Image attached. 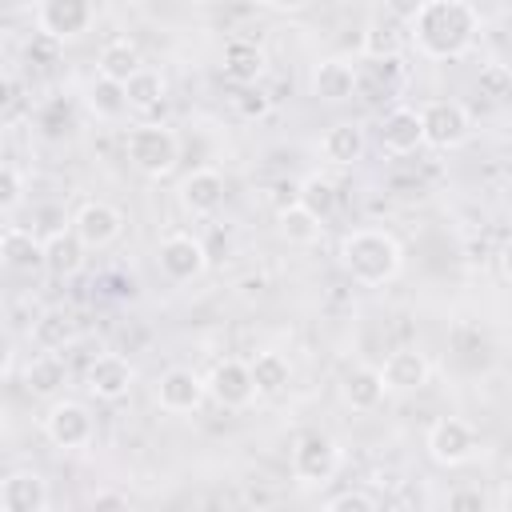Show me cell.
Instances as JSON below:
<instances>
[{
  "label": "cell",
  "mask_w": 512,
  "mask_h": 512,
  "mask_svg": "<svg viewBox=\"0 0 512 512\" xmlns=\"http://www.w3.org/2000/svg\"><path fill=\"white\" fill-rule=\"evenodd\" d=\"M208 396L220 404V408H248L256 400V384H252V368L244 360H216L212 372H208Z\"/></svg>",
  "instance_id": "cell-10"
},
{
  "label": "cell",
  "mask_w": 512,
  "mask_h": 512,
  "mask_svg": "<svg viewBox=\"0 0 512 512\" xmlns=\"http://www.w3.org/2000/svg\"><path fill=\"white\" fill-rule=\"evenodd\" d=\"M88 108H92V116H100V120H120L132 104H128V88L124 84H116V80H104V76H96L92 84H88Z\"/></svg>",
  "instance_id": "cell-30"
},
{
  "label": "cell",
  "mask_w": 512,
  "mask_h": 512,
  "mask_svg": "<svg viewBox=\"0 0 512 512\" xmlns=\"http://www.w3.org/2000/svg\"><path fill=\"white\" fill-rule=\"evenodd\" d=\"M124 88H128V104L140 108V112L164 104V92H168V84H164V76H160L156 68H140Z\"/></svg>",
  "instance_id": "cell-31"
},
{
  "label": "cell",
  "mask_w": 512,
  "mask_h": 512,
  "mask_svg": "<svg viewBox=\"0 0 512 512\" xmlns=\"http://www.w3.org/2000/svg\"><path fill=\"white\" fill-rule=\"evenodd\" d=\"M500 272H504V280H512V240H504V248H500Z\"/></svg>",
  "instance_id": "cell-38"
},
{
  "label": "cell",
  "mask_w": 512,
  "mask_h": 512,
  "mask_svg": "<svg viewBox=\"0 0 512 512\" xmlns=\"http://www.w3.org/2000/svg\"><path fill=\"white\" fill-rule=\"evenodd\" d=\"M180 204L192 212V216H212L220 212L224 204V176L216 168H196L184 176L180 184Z\"/></svg>",
  "instance_id": "cell-17"
},
{
  "label": "cell",
  "mask_w": 512,
  "mask_h": 512,
  "mask_svg": "<svg viewBox=\"0 0 512 512\" xmlns=\"http://www.w3.org/2000/svg\"><path fill=\"white\" fill-rule=\"evenodd\" d=\"M128 160L136 164V172L164 180L180 160V140L168 124H136L128 132Z\"/></svg>",
  "instance_id": "cell-3"
},
{
  "label": "cell",
  "mask_w": 512,
  "mask_h": 512,
  "mask_svg": "<svg viewBox=\"0 0 512 512\" xmlns=\"http://www.w3.org/2000/svg\"><path fill=\"white\" fill-rule=\"evenodd\" d=\"M32 340H36V348H44V352L56 356L64 344L76 340V324H72V316L64 308H48V312H40L32 320Z\"/></svg>",
  "instance_id": "cell-25"
},
{
  "label": "cell",
  "mask_w": 512,
  "mask_h": 512,
  "mask_svg": "<svg viewBox=\"0 0 512 512\" xmlns=\"http://www.w3.org/2000/svg\"><path fill=\"white\" fill-rule=\"evenodd\" d=\"M248 368H252L256 396H280L288 388V380H292V364L280 352H256Z\"/></svg>",
  "instance_id": "cell-27"
},
{
  "label": "cell",
  "mask_w": 512,
  "mask_h": 512,
  "mask_svg": "<svg viewBox=\"0 0 512 512\" xmlns=\"http://www.w3.org/2000/svg\"><path fill=\"white\" fill-rule=\"evenodd\" d=\"M84 244H80V236L68 228V232H60V236H52V240H44V256H48V272H56V276H76L80 268H84Z\"/></svg>",
  "instance_id": "cell-29"
},
{
  "label": "cell",
  "mask_w": 512,
  "mask_h": 512,
  "mask_svg": "<svg viewBox=\"0 0 512 512\" xmlns=\"http://www.w3.org/2000/svg\"><path fill=\"white\" fill-rule=\"evenodd\" d=\"M140 68H144V56H140V48H136L128 36H116V40H108V44L96 52V76H104V80L128 84Z\"/></svg>",
  "instance_id": "cell-21"
},
{
  "label": "cell",
  "mask_w": 512,
  "mask_h": 512,
  "mask_svg": "<svg viewBox=\"0 0 512 512\" xmlns=\"http://www.w3.org/2000/svg\"><path fill=\"white\" fill-rule=\"evenodd\" d=\"M300 204L312 212V216H320V220H328L332 216V208H336V188H332V180L328 176H308L304 184H300Z\"/></svg>",
  "instance_id": "cell-32"
},
{
  "label": "cell",
  "mask_w": 512,
  "mask_h": 512,
  "mask_svg": "<svg viewBox=\"0 0 512 512\" xmlns=\"http://www.w3.org/2000/svg\"><path fill=\"white\" fill-rule=\"evenodd\" d=\"M132 384H136V368H132V360H124V356H116V352L96 356V360L88 364V372H84V388H88L96 400H108V404L124 400V396L132 392Z\"/></svg>",
  "instance_id": "cell-11"
},
{
  "label": "cell",
  "mask_w": 512,
  "mask_h": 512,
  "mask_svg": "<svg viewBox=\"0 0 512 512\" xmlns=\"http://www.w3.org/2000/svg\"><path fill=\"white\" fill-rule=\"evenodd\" d=\"M0 508L4 512H48V484L40 472L20 468L8 472L0 484Z\"/></svg>",
  "instance_id": "cell-15"
},
{
  "label": "cell",
  "mask_w": 512,
  "mask_h": 512,
  "mask_svg": "<svg viewBox=\"0 0 512 512\" xmlns=\"http://www.w3.org/2000/svg\"><path fill=\"white\" fill-rule=\"evenodd\" d=\"M340 460H344V452H340V444H336L332 436L308 432V436H300L296 448H292V476H296L304 488H324V484H332V476L340 472Z\"/></svg>",
  "instance_id": "cell-4"
},
{
  "label": "cell",
  "mask_w": 512,
  "mask_h": 512,
  "mask_svg": "<svg viewBox=\"0 0 512 512\" xmlns=\"http://www.w3.org/2000/svg\"><path fill=\"white\" fill-rule=\"evenodd\" d=\"M208 396V384L192 372V368H168L160 380H156V404L172 416H188L204 404Z\"/></svg>",
  "instance_id": "cell-13"
},
{
  "label": "cell",
  "mask_w": 512,
  "mask_h": 512,
  "mask_svg": "<svg viewBox=\"0 0 512 512\" xmlns=\"http://www.w3.org/2000/svg\"><path fill=\"white\" fill-rule=\"evenodd\" d=\"M88 512H128V500L120 492H96V500H92Z\"/></svg>",
  "instance_id": "cell-37"
},
{
  "label": "cell",
  "mask_w": 512,
  "mask_h": 512,
  "mask_svg": "<svg viewBox=\"0 0 512 512\" xmlns=\"http://www.w3.org/2000/svg\"><path fill=\"white\" fill-rule=\"evenodd\" d=\"M420 128H424V144L452 152L472 136V116L460 100H428L420 104Z\"/></svg>",
  "instance_id": "cell-5"
},
{
  "label": "cell",
  "mask_w": 512,
  "mask_h": 512,
  "mask_svg": "<svg viewBox=\"0 0 512 512\" xmlns=\"http://www.w3.org/2000/svg\"><path fill=\"white\" fill-rule=\"evenodd\" d=\"M380 376H384V388H388V392H420V388L428 384L432 368H428L424 352H416V348H396V352H388Z\"/></svg>",
  "instance_id": "cell-16"
},
{
  "label": "cell",
  "mask_w": 512,
  "mask_h": 512,
  "mask_svg": "<svg viewBox=\"0 0 512 512\" xmlns=\"http://www.w3.org/2000/svg\"><path fill=\"white\" fill-rule=\"evenodd\" d=\"M44 436L56 448H84V444H92V436H96L92 412L80 400H56L44 412Z\"/></svg>",
  "instance_id": "cell-9"
},
{
  "label": "cell",
  "mask_w": 512,
  "mask_h": 512,
  "mask_svg": "<svg viewBox=\"0 0 512 512\" xmlns=\"http://www.w3.org/2000/svg\"><path fill=\"white\" fill-rule=\"evenodd\" d=\"M276 228H280V236H284L288 244H316L320 232H324V220L312 216V212L296 200V204H288V208L276 212Z\"/></svg>",
  "instance_id": "cell-28"
},
{
  "label": "cell",
  "mask_w": 512,
  "mask_h": 512,
  "mask_svg": "<svg viewBox=\"0 0 512 512\" xmlns=\"http://www.w3.org/2000/svg\"><path fill=\"white\" fill-rule=\"evenodd\" d=\"M384 392H388V388H384L380 368H352V372L344 376V384H340L344 404L356 408V412H372V408H380Z\"/></svg>",
  "instance_id": "cell-24"
},
{
  "label": "cell",
  "mask_w": 512,
  "mask_h": 512,
  "mask_svg": "<svg viewBox=\"0 0 512 512\" xmlns=\"http://www.w3.org/2000/svg\"><path fill=\"white\" fill-rule=\"evenodd\" d=\"M264 68H268V56H264V48L256 40L236 36V40L224 44V72H228V80L248 88V84H256L264 76Z\"/></svg>",
  "instance_id": "cell-22"
},
{
  "label": "cell",
  "mask_w": 512,
  "mask_h": 512,
  "mask_svg": "<svg viewBox=\"0 0 512 512\" xmlns=\"http://www.w3.org/2000/svg\"><path fill=\"white\" fill-rule=\"evenodd\" d=\"M20 200H24V176H20L16 164H4L0 168V208L4 212H16Z\"/></svg>",
  "instance_id": "cell-33"
},
{
  "label": "cell",
  "mask_w": 512,
  "mask_h": 512,
  "mask_svg": "<svg viewBox=\"0 0 512 512\" xmlns=\"http://www.w3.org/2000/svg\"><path fill=\"white\" fill-rule=\"evenodd\" d=\"M408 32L424 60H460L480 32V12L464 0H424L412 8Z\"/></svg>",
  "instance_id": "cell-1"
},
{
  "label": "cell",
  "mask_w": 512,
  "mask_h": 512,
  "mask_svg": "<svg viewBox=\"0 0 512 512\" xmlns=\"http://www.w3.org/2000/svg\"><path fill=\"white\" fill-rule=\"evenodd\" d=\"M476 448H480V436H476V428H472L464 416H440V420L428 428V452H432V460L444 464V468L468 464V460L476 456Z\"/></svg>",
  "instance_id": "cell-6"
},
{
  "label": "cell",
  "mask_w": 512,
  "mask_h": 512,
  "mask_svg": "<svg viewBox=\"0 0 512 512\" xmlns=\"http://www.w3.org/2000/svg\"><path fill=\"white\" fill-rule=\"evenodd\" d=\"M156 264H160V272H164L172 284H188V280H200V276H204L208 252H204V244H200L192 232H172V236L160 240Z\"/></svg>",
  "instance_id": "cell-7"
},
{
  "label": "cell",
  "mask_w": 512,
  "mask_h": 512,
  "mask_svg": "<svg viewBox=\"0 0 512 512\" xmlns=\"http://www.w3.org/2000/svg\"><path fill=\"white\" fill-rule=\"evenodd\" d=\"M72 232L80 236L84 248H108V244L124 232V216H120V208H112L108 200H88V204L76 208Z\"/></svg>",
  "instance_id": "cell-12"
},
{
  "label": "cell",
  "mask_w": 512,
  "mask_h": 512,
  "mask_svg": "<svg viewBox=\"0 0 512 512\" xmlns=\"http://www.w3.org/2000/svg\"><path fill=\"white\" fill-rule=\"evenodd\" d=\"M92 20H96V8L88 4V0H44L40 8H36V28H40V36H48V40H76V36H84L88 28H92Z\"/></svg>",
  "instance_id": "cell-8"
},
{
  "label": "cell",
  "mask_w": 512,
  "mask_h": 512,
  "mask_svg": "<svg viewBox=\"0 0 512 512\" xmlns=\"http://www.w3.org/2000/svg\"><path fill=\"white\" fill-rule=\"evenodd\" d=\"M320 152H324L328 164H340V168L356 164V160L364 156V128L352 124V120L332 124V128L324 132V140H320Z\"/></svg>",
  "instance_id": "cell-23"
},
{
  "label": "cell",
  "mask_w": 512,
  "mask_h": 512,
  "mask_svg": "<svg viewBox=\"0 0 512 512\" xmlns=\"http://www.w3.org/2000/svg\"><path fill=\"white\" fill-rule=\"evenodd\" d=\"M308 88H312V96L324 100V104H344V100L356 96L360 76H356V68H352L344 56H328V60H320V64L312 68Z\"/></svg>",
  "instance_id": "cell-14"
},
{
  "label": "cell",
  "mask_w": 512,
  "mask_h": 512,
  "mask_svg": "<svg viewBox=\"0 0 512 512\" xmlns=\"http://www.w3.org/2000/svg\"><path fill=\"white\" fill-rule=\"evenodd\" d=\"M340 264L344 272L364 284V288H380L388 280L400 276V264H404V252L396 244L392 232H380V228H356L340 240Z\"/></svg>",
  "instance_id": "cell-2"
},
{
  "label": "cell",
  "mask_w": 512,
  "mask_h": 512,
  "mask_svg": "<svg viewBox=\"0 0 512 512\" xmlns=\"http://www.w3.org/2000/svg\"><path fill=\"white\" fill-rule=\"evenodd\" d=\"M380 144L392 156H408L424 144V128H420V108H392L380 124Z\"/></svg>",
  "instance_id": "cell-18"
},
{
  "label": "cell",
  "mask_w": 512,
  "mask_h": 512,
  "mask_svg": "<svg viewBox=\"0 0 512 512\" xmlns=\"http://www.w3.org/2000/svg\"><path fill=\"white\" fill-rule=\"evenodd\" d=\"M324 512H376V504L364 492H340L336 500H328Z\"/></svg>",
  "instance_id": "cell-35"
},
{
  "label": "cell",
  "mask_w": 512,
  "mask_h": 512,
  "mask_svg": "<svg viewBox=\"0 0 512 512\" xmlns=\"http://www.w3.org/2000/svg\"><path fill=\"white\" fill-rule=\"evenodd\" d=\"M64 380H68V368H64V360L52 356V352L32 356L28 368H24V388H28L32 396H52V392L64 388Z\"/></svg>",
  "instance_id": "cell-26"
},
{
  "label": "cell",
  "mask_w": 512,
  "mask_h": 512,
  "mask_svg": "<svg viewBox=\"0 0 512 512\" xmlns=\"http://www.w3.org/2000/svg\"><path fill=\"white\" fill-rule=\"evenodd\" d=\"M236 108H240V116H264L268 112V96L260 92V88H244L240 96H236Z\"/></svg>",
  "instance_id": "cell-36"
},
{
  "label": "cell",
  "mask_w": 512,
  "mask_h": 512,
  "mask_svg": "<svg viewBox=\"0 0 512 512\" xmlns=\"http://www.w3.org/2000/svg\"><path fill=\"white\" fill-rule=\"evenodd\" d=\"M448 512H488V500L480 488H456L448 496Z\"/></svg>",
  "instance_id": "cell-34"
},
{
  "label": "cell",
  "mask_w": 512,
  "mask_h": 512,
  "mask_svg": "<svg viewBox=\"0 0 512 512\" xmlns=\"http://www.w3.org/2000/svg\"><path fill=\"white\" fill-rule=\"evenodd\" d=\"M0 252H4V264H8L12 272H36V268H48L44 240H40L32 228H16V224H8V228H4V244H0Z\"/></svg>",
  "instance_id": "cell-20"
},
{
  "label": "cell",
  "mask_w": 512,
  "mask_h": 512,
  "mask_svg": "<svg viewBox=\"0 0 512 512\" xmlns=\"http://www.w3.org/2000/svg\"><path fill=\"white\" fill-rule=\"evenodd\" d=\"M400 48H404V28L396 24L392 12H380V16H372V20L364 24V32H360V52H364L368 60L388 64V60L400 56Z\"/></svg>",
  "instance_id": "cell-19"
}]
</instances>
